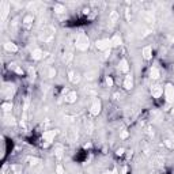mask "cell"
<instances>
[{"instance_id":"6da1fadb","label":"cell","mask_w":174,"mask_h":174,"mask_svg":"<svg viewBox=\"0 0 174 174\" xmlns=\"http://www.w3.org/2000/svg\"><path fill=\"white\" fill-rule=\"evenodd\" d=\"M75 46L79 50H87L88 46H90V40H88L87 34H84V33L79 34L76 37V41H75Z\"/></svg>"},{"instance_id":"7a4b0ae2","label":"cell","mask_w":174,"mask_h":174,"mask_svg":"<svg viewBox=\"0 0 174 174\" xmlns=\"http://www.w3.org/2000/svg\"><path fill=\"white\" fill-rule=\"evenodd\" d=\"M55 37V29L52 26H45L44 30H41L40 33V40L44 41V42H50Z\"/></svg>"},{"instance_id":"3957f363","label":"cell","mask_w":174,"mask_h":174,"mask_svg":"<svg viewBox=\"0 0 174 174\" xmlns=\"http://www.w3.org/2000/svg\"><path fill=\"white\" fill-rule=\"evenodd\" d=\"M164 97H166L167 103H174V86L170 83L166 84L164 87Z\"/></svg>"},{"instance_id":"277c9868","label":"cell","mask_w":174,"mask_h":174,"mask_svg":"<svg viewBox=\"0 0 174 174\" xmlns=\"http://www.w3.org/2000/svg\"><path fill=\"white\" fill-rule=\"evenodd\" d=\"M95 46L98 50H107L112 46V40H99L95 42Z\"/></svg>"},{"instance_id":"5b68a950","label":"cell","mask_w":174,"mask_h":174,"mask_svg":"<svg viewBox=\"0 0 174 174\" xmlns=\"http://www.w3.org/2000/svg\"><path fill=\"white\" fill-rule=\"evenodd\" d=\"M101 109H102V103H101L99 99H95L93 102V105H91V107H90L91 116H98L101 113Z\"/></svg>"},{"instance_id":"8992f818","label":"cell","mask_w":174,"mask_h":174,"mask_svg":"<svg viewBox=\"0 0 174 174\" xmlns=\"http://www.w3.org/2000/svg\"><path fill=\"white\" fill-rule=\"evenodd\" d=\"M163 94V87L159 86V84H154L153 87H151V95L154 98H160Z\"/></svg>"},{"instance_id":"52a82bcc","label":"cell","mask_w":174,"mask_h":174,"mask_svg":"<svg viewBox=\"0 0 174 174\" xmlns=\"http://www.w3.org/2000/svg\"><path fill=\"white\" fill-rule=\"evenodd\" d=\"M68 79L72 84H78L80 82V75L79 72H75V71H69L68 72Z\"/></svg>"},{"instance_id":"ba28073f","label":"cell","mask_w":174,"mask_h":174,"mask_svg":"<svg viewBox=\"0 0 174 174\" xmlns=\"http://www.w3.org/2000/svg\"><path fill=\"white\" fill-rule=\"evenodd\" d=\"M67 137L69 141H75L78 139V129H75L74 126H71V128L67 131Z\"/></svg>"},{"instance_id":"9c48e42d","label":"cell","mask_w":174,"mask_h":174,"mask_svg":"<svg viewBox=\"0 0 174 174\" xmlns=\"http://www.w3.org/2000/svg\"><path fill=\"white\" fill-rule=\"evenodd\" d=\"M56 135H57V132H56V131H46V132H44L42 137H44V140H45V141H48V143H52Z\"/></svg>"},{"instance_id":"30bf717a","label":"cell","mask_w":174,"mask_h":174,"mask_svg":"<svg viewBox=\"0 0 174 174\" xmlns=\"http://www.w3.org/2000/svg\"><path fill=\"white\" fill-rule=\"evenodd\" d=\"M124 87L126 90H131L132 87H133V76H132L131 74H128L124 79Z\"/></svg>"},{"instance_id":"8fae6325","label":"cell","mask_w":174,"mask_h":174,"mask_svg":"<svg viewBox=\"0 0 174 174\" xmlns=\"http://www.w3.org/2000/svg\"><path fill=\"white\" fill-rule=\"evenodd\" d=\"M76 98H78V94L75 93V91H69L67 95H65L64 101L67 103H74V102H76Z\"/></svg>"},{"instance_id":"7c38bea8","label":"cell","mask_w":174,"mask_h":174,"mask_svg":"<svg viewBox=\"0 0 174 174\" xmlns=\"http://www.w3.org/2000/svg\"><path fill=\"white\" fill-rule=\"evenodd\" d=\"M141 55H143L144 60H150L151 57H153V49H151V46H144Z\"/></svg>"},{"instance_id":"4fadbf2b","label":"cell","mask_w":174,"mask_h":174,"mask_svg":"<svg viewBox=\"0 0 174 174\" xmlns=\"http://www.w3.org/2000/svg\"><path fill=\"white\" fill-rule=\"evenodd\" d=\"M118 18H120V15H118V12H117V11H112V12H110V15H109L110 26H114V25L117 23V21H118Z\"/></svg>"},{"instance_id":"5bb4252c","label":"cell","mask_w":174,"mask_h":174,"mask_svg":"<svg viewBox=\"0 0 174 174\" xmlns=\"http://www.w3.org/2000/svg\"><path fill=\"white\" fill-rule=\"evenodd\" d=\"M151 164H153V167H155V169H158V167H163L164 160L160 157H155V158H153V163Z\"/></svg>"},{"instance_id":"9a60e30c","label":"cell","mask_w":174,"mask_h":174,"mask_svg":"<svg viewBox=\"0 0 174 174\" xmlns=\"http://www.w3.org/2000/svg\"><path fill=\"white\" fill-rule=\"evenodd\" d=\"M33 22H34V17H33V15H25L23 19H22V23H23L26 27H30L31 25H33Z\"/></svg>"},{"instance_id":"2e32d148","label":"cell","mask_w":174,"mask_h":174,"mask_svg":"<svg viewBox=\"0 0 174 174\" xmlns=\"http://www.w3.org/2000/svg\"><path fill=\"white\" fill-rule=\"evenodd\" d=\"M7 15H8V3L3 2V3H2V21H3V22L6 21Z\"/></svg>"},{"instance_id":"e0dca14e","label":"cell","mask_w":174,"mask_h":174,"mask_svg":"<svg viewBox=\"0 0 174 174\" xmlns=\"http://www.w3.org/2000/svg\"><path fill=\"white\" fill-rule=\"evenodd\" d=\"M42 56H44V52L40 48L34 49L33 52H31V57H33V60H41L42 59Z\"/></svg>"},{"instance_id":"ac0fdd59","label":"cell","mask_w":174,"mask_h":174,"mask_svg":"<svg viewBox=\"0 0 174 174\" xmlns=\"http://www.w3.org/2000/svg\"><path fill=\"white\" fill-rule=\"evenodd\" d=\"M118 68H120V71H121V72H128L129 71L128 61H126L125 59H122L121 61H120V64H118Z\"/></svg>"},{"instance_id":"d6986e66","label":"cell","mask_w":174,"mask_h":174,"mask_svg":"<svg viewBox=\"0 0 174 174\" xmlns=\"http://www.w3.org/2000/svg\"><path fill=\"white\" fill-rule=\"evenodd\" d=\"M4 49L7 50V52H17V50H18V46L15 45L14 42H6V44H4Z\"/></svg>"},{"instance_id":"ffe728a7","label":"cell","mask_w":174,"mask_h":174,"mask_svg":"<svg viewBox=\"0 0 174 174\" xmlns=\"http://www.w3.org/2000/svg\"><path fill=\"white\" fill-rule=\"evenodd\" d=\"M150 76H151V79H154V80L159 79V76H160L159 69H158L157 67H153V68H151V71H150Z\"/></svg>"},{"instance_id":"44dd1931","label":"cell","mask_w":174,"mask_h":174,"mask_svg":"<svg viewBox=\"0 0 174 174\" xmlns=\"http://www.w3.org/2000/svg\"><path fill=\"white\" fill-rule=\"evenodd\" d=\"M122 44V38L120 36H114L112 38V46H120Z\"/></svg>"},{"instance_id":"7402d4cb","label":"cell","mask_w":174,"mask_h":174,"mask_svg":"<svg viewBox=\"0 0 174 174\" xmlns=\"http://www.w3.org/2000/svg\"><path fill=\"white\" fill-rule=\"evenodd\" d=\"M2 109L4 110L6 113H11L12 103H11V102H4V103H2Z\"/></svg>"},{"instance_id":"603a6c76","label":"cell","mask_w":174,"mask_h":174,"mask_svg":"<svg viewBox=\"0 0 174 174\" xmlns=\"http://www.w3.org/2000/svg\"><path fill=\"white\" fill-rule=\"evenodd\" d=\"M65 11H67V10H65L64 6H61V4H56L55 6V12H56V14H64Z\"/></svg>"},{"instance_id":"cb8c5ba5","label":"cell","mask_w":174,"mask_h":174,"mask_svg":"<svg viewBox=\"0 0 174 174\" xmlns=\"http://www.w3.org/2000/svg\"><path fill=\"white\" fill-rule=\"evenodd\" d=\"M95 75H97L95 71H88V72H86V79L87 80H94V79H95Z\"/></svg>"},{"instance_id":"d4e9b609","label":"cell","mask_w":174,"mask_h":174,"mask_svg":"<svg viewBox=\"0 0 174 174\" xmlns=\"http://www.w3.org/2000/svg\"><path fill=\"white\" fill-rule=\"evenodd\" d=\"M6 124H8V125H15V120H14V117L12 116H6Z\"/></svg>"},{"instance_id":"484cf974","label":"cell","mask_w":174,"mask_h":174,"mask_svg":"<svg viewBox=\"0 0 174 174\" xmlns=\"http://www.w3.org/2000/svg\"><path fill=\"white\" fill-rule=\"evenodd\" d=\"M56 74H57L56 68L50 67V68H49V71H48V76H49V78H55V76H56Z\"/></svg>"},{"instance_id":"4316f807","label":"cell","mask_w":174,"mask_h":174,"mask_svg":"<svg viewBox=\"0 0 174 174\" xmlns=\"http://www.w3.org/2000/svg\"><path fill=\"white\" fill-rule=\"evenodd\" d=\"M56 157H57V158H61L63 157V148L61 147L56 148Z\"/></svg>"},{"instance_id":"83f0119b","label":"cell","mask_w":174,"mask_h":174,"mask_svg":"<svg viewBox=\"0 0 174 174\" xmlns=\"http://www.w3.org/2000/svg\"><path fill=\"white\" fill-rule=\"evenodd\" d=\"M164 144H166L167 147H170V148H174V143H173V140H169V139H166V140H164Z\"/></svg>"},{"instance_id":"f1b7e54d","label":"cell","mask_w":174,"mask_h":174,"mask_svg":"<svg viewBox=\"0 0 174 174\" xmlns=\"http://www.w3.org/2000/svg\"><path fill=\"white\" fill-rule=\"evenodd\" d=\"M106 84H107V87H112L113 86V79L110 78V76L106 78Z\"/></svg>"},{"instance_id":"f546056e","label":"cell","mask_w":174,"mask_h":174,"mask_svg":"<svg viewBox=\"0 0 174 174\" xmlns=\"http://www.w3.org/2000/svg\"><path fill=\"white\" fill-rule=\"evenodd\" d=\"M56 172H57V174H64V169H63V166H59L56 167Z\"/></svg>"},{"instance_id":"4dcf8cb0","label":"cell","mask_w":174,"mask_h":174,"mask_svg":"<svg viewBox=\"0 0 174 174\" xmlns=\"http://www.w3.org/2000/svg\"><path fill=\"white\" fill-rule=\"evenodd\" d=\"M147 131H148V135H150V136H154V129L151 128V126H150V128L147 129Z\"/></svg>"},{"instance_id":"1f68e13d","label":"cell","mask_w":174,"mask_h":174,"mask_svg":"<svg viewBox=\"0 0 174 174\" xmlns=\"http://www.w3.org/2000/svg\"><path fill=\"white\" fill-rule=\"evenodd\" d=\"M12 169H14V172L18 174V173H19V169H21V167H19V166H12Z\"/></svg>"},{"instance_id":"d6a6232c","label":"cell","mask_w":174,"mask_h":174,"mask_svg":"<svg viewBox=\"0 0 174 174\" xmlns=\"http://www.w3.org/2000/svg\"><path fill=\"white\" fill-rule=\"evenodd\" d=\"M125 137H128V132H122V133H121V139H125Z\"/></svg>"},{"instance_id":"836d02e7","label":"cell","mask_w":174,"mask_h":174,"mask_svg":"<svg viewBox=\"0 0 174 174\" xmlns=\"http://www.w3.org/2000/svg\"><path fill=\"white\" fill-rule=\"evenodd\" d=\"M124 154V150L122 148H120V150H117V155H122Z\"/></svg>"},{"instance_id":"e575fe53","label":"cell","mask_w":174,"mask_h":174,"mask_svg":"<svg viewBox=\"0 0 174 174\" xmlns=\"http://www.w3.org/2000/svg\"><path fill=\"white\" fill-rule=\"evenodd\" d=\"M17 72H18V74H22V72H23V71H22L21 68H17Z\"/></svg>"},{"instance_id":"d590c367","label":"cell","mask_w":174,"mask_h":174,"mask_svg":"<svg viewBox=\"0 0 174 174\" xmlns=\"http://www.w3.org/2000/svg\"><path fill=\"white\" fill-rule=\"evenodd\" d=\"M103 174H112V173H110V172H105V173H103Z\"/></svg>"},{"instance_id":"8d00e7d4","label":"cell","mask_w":174,"mask_h":174,"mask_svg":"<svg viewBox=\"0 0 174 174\" xmlns=\"http://www.w3.org/2000/svg\"><path fill=\"white\" fill-rule=\"evenodd\" d=\"M151 174H160V173H151Z\"/></svg>"},{"instance_id":"74e56055","label":"cell","mask_w":174,"mask_h":174,"mask_svg":"<svg viewBox=\"0 0 174 174\" xmlns=\"http://www.w3.org/2000/svg\"><path fill=\"white\" fill-rule=\"evenodd\" d=\"M173 71H174V65H173Z\"/></svg>"}]
</instances>
